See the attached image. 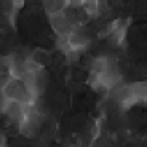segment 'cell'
I'll return each mask as SVG.
<instances>
[{"label":"cell","mask_w":147,"mask_h":147,"mask_svg":"<svg viewBox=\"0 0 147 147\" xmlns=\"http://www.w3.org/2000/svg\"><path fill=\"white\" fill-rule=\"evenodd\" d=\"M0 94L5 101H15V102L24 104V106H34L38 99L26 82L13 77L7 78L5 85L0 90Z\"/></svg>","instance_id":"1"},{"label":"cell","mask_w":147,"mask_h":147,"mask_svg":"<svg viewBox=\"0 0 147 147\" xmlns=\"http://www.w3.org/2000/svg\"><path fill=\"white\" fill-rule=\"evenodd\" d=\"M30 107L32 106H24V104L15 102V101H3L2 114L7 117V120L10 121L15 128H19V125L22 123V120H24V117L27 115Z\"/></svg>","instance_id":"2"},{"label":"cell","mask_w":147,"mask_h":147,"mask_svg":"<svg viewBox=\"0 0 147 147\" xmlns=\"http://www.w3.org/2000/svg\"><path fill=\"white\" fill-rule=\"evenodd\" d=\"M66 38H67V43H69L70 50H75V51H80V53H83V50H86L90 42H91L88 30L83 29V27L72 29L66 35Z\"/></svg>","instance_id":"3"},{"label":"cell","mask_w":147,"mask_h":147,"mask_svg":"<svg viewBox=\"0 0 147 147\" xmlns=\"http://www.w3.org/2000/svg\"><path fill=\"white\" fill-rule=\"evenodd\" d=\"M29 59L35 64V66L45 69V66H48V64L51 63V55H50L47 50H43V48H37V50H34V51L29 53Z\"/></svg>","instance_id":"4"},{"label":"cell","mask_w":147,"mask_h":147,"mask_svg":"<svg viewBox=\"0 0 147 147\" xmlns=\"http://www.w3.org/2000/svg\"><path fill=\"white\" fill-rule=\"evenodd\" d=\"M66 5H67V2H64V0H59V2H56V0H48V2H43V10L50 16H53V15L61 13L66 8Z\"/></svg>","instance_id":"5"},{"label":"cell","mask_w":147,"mask_h":147,"mask_svg":"<svg viewBox=\"0 0 147 147\" xmlns=\"http://www.w3.org/2000/svg\"><path fill=\"white\" fill-rule=\"evenodd\" d=\"M0 74H8L7 58H5V56H0Z\"/></svg>","instance_id":"6"}]
</instances>
